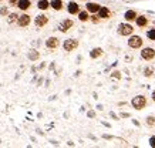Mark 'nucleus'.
I'll use <instances>...</instances> for the list:
<instances>
[{"mask_svg": "<svg viewBox=\"0 0 155 148\" xmlns=\"http://www.w3.org/2000/svg\"><path fill=\"white\" fill-rule=\"evenodd\" d=\"M135 31V27L132 26V23H128V21H124V23H120L118 24V29H117V33L122 37H130L131 34H134Z\"/></svg>", "mask_w": 155, "mask_h": 148, "instance_id": "nucleus-1", "label": "nucleus"}, {"mask_svg": "<svg viewBox=\"0 0 155 148\" xmlns=\"http://www.w3.org/2000/svg\"><path fill=\"white\" fill-rule=\"evenodd\" d=\"M144 46V40L141 36H137V34H131L128 38V47L132 50H140Z\"/></svg>", "mask_w": 155, "mask_h": 148, "instance_id": "nucleus-2", "label": "nucleus"}, {"mask_svg": "<svg viewBox=\"0 0 155 148\" xmlns=\"http://www.w3.org/2000/svg\"><path fill=\"white\" fill-rule=\"evenodd\" d=\"M131 105L135 108V110L140 111V110L145 108L147 105H148V100H147L145 96H135L131 100Z\"/></svg>", "mask_w": 155, "mask_h": 148, "instance_id": "nucleus-3", "label": "nucleus"}, {"mask_svg": "<svg viewBox=\"0 0 155 148\" xmlns=\"http://www.w3.org/2000/svg\"><path fill=\"white\" fill-rule=\"evenodd\" d=\"M78 46H80V41L77 38H67V40H64V43H63V48L67 53H71V51H74V50H77Z\"/></svg>", "mask_w": 155, "mask_h": 148, "instance_id": "nucleus-4", "label": "nucleus"}, {"mask_svg": "<svg viewBox=\"0 0 155 148\" xmlns=\"http://www.w3.org/2000/svg\"><path fill=\"white\" fill-rule=\"evenodd\" d=\"M97 16L100 17V20H110L114 17V12L107 6H101L100 10L97 12Z\"/></svg>", "mask_w": 155, "mask_h": 148, "instance_id": "nucleus-5", "label": "nucleus"}, {"mask_svg": "<svg viewBox=\"0 0 155 148\" xmlns=\"http://www.w3.org/2000/svg\"><path fill=\"white\" fill-rule=\"evenodd\" d=\"M30 23H31V16L27 15L26 12H23V15H19V19H17V26L19 27H21V29H26V27H28L30 26Z\"/></svg>", "mask_w": 155, "mask_h": 148, "instance_id": "nucleus-6", "label": "nucleus"}, {"mask_svg": "<svg viewBox=\"0 0 155 148\" xmlns=\"http://www.w3.org/2000/svg\"><path fill=\"white\" fill-rule=\"evenodd\" d=\"M134 21H135V26L138 29H147L150 26V17L145 15H138Z\"/></svg>", "mask_w": 155, "mask_h": 148, "instance_id": "nucleus-7", "label": "nucleus"}, {"mask_svg": "<svg viewBox=\"0 0 155 148\" xmlns=\"http://www.w3.org/2000/svg\"><path fill=\"white\" fill-rule=\"evenodd\" d=\"M73 27H74V20H71V19L61 20L60 24H58V30H60L61 33H67V31H70Z\"/></svg>", "mask_w": 155, "mask_h": 148, "instance_id": "nucleus-8", "label": "nucleus"}, {"mask_svg": "<svg viewBox=\"0 0 155 148\" xmlns=\"http://www.w3.org/2000/svg\"><path fill=\"white\" fill-rule=\"evenodd\" d=\"M141 58L145 61H152L155 58V48L152 47H144L141 51Z\"/></svg>", "mask_w": 155, "mask_h": 148, "instance_id": "nucleus-9", "label": "nucleus"}, {"mask_svg": "<svg viewBox=\"0 0 155 148\" xmlns=\"http://www.w3.org/2000/svg\"><path fill=\"white\" fill-rule=\"evenodd\" d=\"M47 24H48V16L47 15L36 16V19H34V26H36L37 29H43V27H46Z\"/></svg>", "mask_w": 155, "mask_h": 148, "instance_id": "nucleus-10", "label": "nucleus"}, {"mask_svg": "<svg viewBox=\"0 0 155 148\" xmlns=\"http://www.w3.org/2000/svg\"><path fill=\"white\" fill-rule=\"evenodd\" d=\"M46 47L48 48V50H57V48L60 47V40H58V37H56V36H51V37H48L47 40H46Z\"/></svg>", "mask_w": 155, "mask_h": 148, "instance_id": "nucleus-11", "label": "nucleus"}, {"mask_svg": "<svg viewBox=\"0 0 155 148\" xmlns=\"http://www.w3.org/2000/svg\"><path fill=\"white\" fill-rule=\"evenodd\" d=\"M101 5L100 3H95V2H88L87 5H85V10L88 12L90 15H97V12L100 10Z\"/></svg>", "mask_w": 155, "mask_h": 148, "instance_id": "nucleus-12", "label": "nucleus"}, {"mask_svg": "<svg viewBox=\"0 0 155 148\" xmlns=\"http://www.w3.org/2000/svg\"><path fill=\"white\" fill-rule=\"evenodd\" d=\"M81 10V6L77 3V2H70L68 5H67V12L70 13V15H78V12Z\"/></svg>", "mask_w": 155, "mask_h": 148, "instance_id": "nucleus-13", "label": "nucleus"}, {"mask_svg": "<svg viewBox=\"0 0 155 148\" xmlns=\"http://www.w3.org/2000/svg\"><path fill=\"white\" fill-rule=\"evenodd\" d=\"M16 7H19V10H21V12H27L31 7V0H19Z\"/></svg>", "mask_w": 155, "mask_h": 148, "instance_id": "nucleus-14", "label": "nucleus"}, {"mask_svg": "<svg viewBox=\"0 0 155 148\" xmlns=\"http://www.w3.org/2000/svg\"><path fill=\"white\" fill-rule=\"evenodd\" d=\"M137 16H138V12L134 10V9H131V10H127V12H125L124 19H125V21H128V23H132V21L135 20Z\"/></svg>", "mask_w": 155, "mask_h": 148, "instance_id": "nucleus-15", "label": "nucleus"}, {"mask_svg": "<svg viewBox=\"0 0 155 148\" xmlns=\"http://www.w3.org/2000/svg\"><path fill=\"white\" fill-rule=\"evenodd\" d=\"M104 56V50L101 47H94L91 51H90V57L93 60H97V58H101Z\"/></svg>", "mask_w": 155, "mask_h": 148, "instance_id": "nucleus-16", "label": "nucleus"}, {"mask_svg": "<svg viewBox=\"0 0 155 148\" xmlns=\"http://www.w3.org/2000/svg\"><path fill=\"white\" fill-rule=\"evenodd\" d=\"M50 7L53 10H56V12H61L64 9V3H63V0H51L50 2Z\"/></svg>", "mask_w": 155, "mask_h": 148, "instance_id": "nucleus-17", "label": "nucleus"}, {"mask_svg": "<svg viewBox=\"0 0 155 148\" xmlns=\"http://www.w3.org/2000/svg\"><path fill=\"white\" fill-rule=\"evenodd\" d=\"M77 16H78V20H80L81 23H87V21H90V13L87 12V10H80Z\"/></svg>", "mask_w": 155, "mask_h": 148, "instance_id": "nucleus-18", "label": "nucleus"}, {"mask_svg": "<svg viewBox=\"0 0 155 148\" xmlns=\"http://www.w3.org/2000/svg\"><path fill=\"white\" fill-rule=\"evenodd\" d=\"M37 7H38V10L46 12V10L50 9V2H48V0H38V2H37Z\"/></svg>", "mask_w": 155, "mask_h": 148, "instance_id": "nucleus-19", "label": "nucleus"}, {"mask_svg": "<svg viewBox=\"0 0 155 148\" xmlns=\"http://www.w3.org/2000/svg\"><path fill=\"white\" fill-rule=\"evenodd\" d=\"M6 17H7V23H9V24H14V23H17L19 15H17V13H9Z\"/></svg>", "mask_w": 155, "mask_h": 148, "instance_id": "nucleus-20", "label": "nucleus"}, {"mask_svg": "<svg viewBox=\"0 0 155 148\" xmlns=\"http://www.w3.org/2000/svg\"><path fill=\"white\" fill-rule=\"evenodd\" d=\"M38 57H40V53H38L37 50H30V51H28V60L36 61V60H38Z\"/></svg>", "mask_w": 155, "mask_h": 148, "instance_id": "nucleus-21", "label": "nucleus"}, {"mask_svg": "<svg viewBox=\"0 0 155 148\" xmlns=\"http://www.w3.org/2000/svg\"><path fill=\"white\" fill-rule=\"evenodd\" d=\"M145 123L148 127H154L155 125V115H148L145 120Z\"/></svg>", "mask_w": 155, "mask_h": 148, "instance_id": "nucleus-22", "label": "nucleus"}, {"mask_svg": "<svg viewBox=\"0 0 155 148\" xmlns=\"http://www.w3.org/2000/svg\"><path fill=\"white\" fill-rule=\"evenodd\" d=\"M154 73H155V70L152 68V67H147L145 70H144V76H145V77H151Z\"/></svg>", "mask_w": 155, "mask_h": 148, "instance_id": "nucleus-23", "label": "nucleus"}, {"mask_svg": "<svg viewBox=\"0 0 155 148\" xmlns=\"http://www.w3.org/2000/svg\"><path fill=\"white\" fill-rule=\"evenodd\" d=\"M147 37H148V40H152L154 41L155 40V29H151L147 31Z\"/></svg>", "mask_w": 155, "mask_h": 148, "instance_id": "nucleus-24", "label": "nucleus"}, {"mask_svg": "<svg viewBox=\"0 0 155 148\" xmlns=\"http://www.w3.org/2000/svg\"><path fill=\"white\" fill-rule=\"evenodd\" d=\"M7 15H9V7H7V6L0 7V16H2V17H6Z\"/></svg>", "mask_w": 155, "mask_h": 148, "instance_id": "nucleus-25", "label": "nucleus"}, {"mask_svg": "<svg viewBox=\"0 0 155 148\" xmlns=\"http://www.w3.org/2000/svg\"><path fill=\"white\" fill-rule=\"evenodd\" d=\"M90 21H93L94 24H98L101 20H100V17L97 15H90Z\"/></svg>", "mask_w": 155, "mask_h": 148, "instance_id": "nucleus-26", "label": "nucleus"}, {"mask_svg": "<svg viewBox=\"0 0 155 148\" xmlns=\"http://www.w3.org/2000/svg\"><path fill=\"white\" fill-rule=\"evenodd\" d=\"M111 77H113V78H121V73H120V71H114Z\"/></svg>", "mask_w": 155, "mask_h": 148, "instance_id": "nucleus-27", "label": "nucleus"}, {"mask_svg": "<svg viewBox=\"0 0 155 148\" xmlns=\"http://www.w3.org/2000/svg\"><path fill=\"white\" fill-rule=\"evenodd\" d=\"M150 145L151 147H155V137H151L150 138Z\"/></svg>", "mask_w": 155, "mask_h": 148, "instance_id": "nucleus-28", "label": "nucleus"}, {"mask_svg": "<svg viewBox=\"0 0 155 148\" xmlns=\"http://www.w3.org/2000/svg\"><path fill=\"white\" fill-rule=\"evenodd\" d=\"M7 2H9V5H10V6H16L19 0H7Z\"/></svg>", "mask_w": 155, "mask_h": 148, "instance_id": "nucleus-29", "label": "nucleus"}, {"mask_svg": "<svg viewBox=\"0 0 155 148\" xmlns=\"http://www.w3.org/2000/svg\"><path fill=\"white\" fill-rule=\"evenodd\" d=\"M152 101H154V103H155V90L152 91Z\"/></svg>", "mask_w": 155, "mask_h": 148, "instance_id": "nucleus-30", "label": "nucleus"}, {"mask_svg": "<svg viewBox=\"0 0 155 148\" xmlns=\"http://www.w3.org/2000/svg\"><path fill=\"white\" fill-rule=\"evenodd\" d=\"M0 2H5V0H0Z\"/></svg>", "mask_w": 155, "mask_h": 148, "instance_id": "nucleus-31", "label": "nucleus"}]
</instances>
